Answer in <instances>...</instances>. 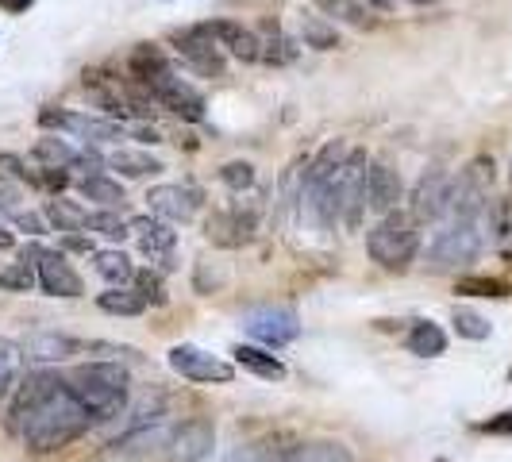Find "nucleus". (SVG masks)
Here are the masks:
<instances>
[{"mask_svg":"<svg viewBox=\"0 0 512 462\" xmlns=\"http://www.w3.org/2000/svg\"><path fill=\"white\" fill-rule=\"evenodd\" d=\"M8 247H12V231L0 224V251H8Z\"/></svg>","mask_w":512,"mask_h":462,"instance_id":"52","label":"nucleus"},{"mask_svg":"<svg viewBox=\"0 0 512 462\" xmlns=\"http://www.w3.org/2000/svg\"><path fill=\"white\" fill-rule=\"evenodd\" d=\"M85 220H89V212L77 208L74 201H62V197L47 201V224H51V228L74 235V231H85Z\"/></svg>","mask_w":512,"mask_h":462,"instance_id":"36","label":"nucleus"},{"mask_svg":"<svg viewBox=\"0 0 512 462\" xmlns=\"http://www.w3.org/2000/svg\"><path fill=\"white\" fill-rule=\"evenodd\" d=\"M220 181L228 185L231 193H243V189L255 185V166H251V162H228V166L220 170Z\"/></svg>","mask_w":512,"mask_h":462,"instance_id":"43","label":"nucleus"},{"mask_svg":"<svg viewBox=\"0 0 512 462\" xmlns=\"http://www.w3.org/2000/svg\"><path fill=\"white\" fill-rule=\"evenodd\" d=\"M409 4H432V0H409Z\"/></svg>","mask_w":512,"mask_h":462,"instance_id":"53","label":"nucleus"},{"mask_svg":"<svg viewBox=\"0 0 512 462\" xmlns=\"http://www.w3.org/2000/svg\"><path fill=\"white\" fill-rule=\"evenodd\" d=\"M297 51H293V43L285 39V31L278 24H266L262 27V62H270V66H285V62H293Z\"/></svg>","mask_w":512,"mask_h":462,"instance_id":"39","label":"nucleus"},{"mask_svg":"<svg viewBox=\"0 0 512 462\" xmlns=\"http://www.w3.org/2000/svg\"><path fill=\"white\" fill-rule=\"evenodd\" d=\"M366 170L370 158L366 151H347L339 178H335V224L343 228H359L362 212H366Z\"/></svg>","mask_w":512,"mask_h":462,"instance_id":"6","label":"nucleus"},{"mask_svg":"<svg viewBox=\"0 0 512 462\" xmlns=\"http://www.w3.org/2000/svg\"><path fill=\"white\" fill-rule=\"evenodd\" d=\"M366 4H370V8H374V12H389V8H393V4H397V0H366Z\"/></svg>","mask_w":512,"mask_h":462,"instance_id":"51","label":"nucleus"},{"mask_svg":"<svg viewBox=\"0 0 512 462\" xmlns=\"http://www.w3.org/2000/svg\"><path fill=\"white\" fill-rule=\"evenodd\" d=\"M489 189H493V162L489 158H474L466 170H459V178H455L447 220H482L489 201H493Z\"/></svg>","mask_w":512,"mask_h":462,"instance_id":"7","label":"nucleus"},{"mask_svg":"<svg viewBox=\"0 0 512 462\" xmlns=\"http://www.w3.org/2000/svg\"><path fill=\"white\" fill-rule=\"evenodd\" d=\"M478 432H486V436H512V409L482 420V424H478Z\"/></svg>","mask_w":512,"mask_h":462,"instance_id":"48","label":"nucleus"},{"mask_svg":"<svg viewBox=\"0 0 512 462\" xmlns=\"http://www.w3.org/2000/svg\"><path fill=\"white\" fill-rule=\"evenodd\" d=\"M243 332L258 339L262 347L278 351V347H289L297 335H301V316L293 308H255L243 316Z\"/></svg>","mask_w":512,"mask_h":462,"instance_id":"13","label":"nucleus"},{"mask_svg":"<svg viewBox=\"0 0 512 462\" xmlns=\"http://www.w3.org/2000/svg\"><path fill=\"white\" fill-rule=\"evenodd\" d=\"M135 289L143 293V301L147 305H166V289H162V278L158 274H151V270H135Z\"/></svg>","mask_w":512,"mask_h":462,"instance_id":"46","label":"nucleus"},{"mask_svg":"<svg viewBox=\"0 0 512 462\" xmlns=\"http://www.w3.org/2000/svg\"><path fill=\"white\" fill-rule=\"evenodd\" d=\"M166 70H174V66H170V58L162 54L158 43H139V47L128 54V77L135 85H143V89L151 85L154 77L166 74Z\"/></svg>","mask_w":512,"mask_h":462,"instance_id":"24","label":"nucleus"},{"mask_svg":"<svg viewBox=\"0 0 512 462\" xmlns=\"http://www.w3.org/2000/svg\"><path fill=\"white\" fill-rule=\"evenodd\" d=\"M12 224L20 231H27V235H43V231H47V224H43L35 212H24V208H12Z\"/></svg>","mask_w":512,"mask_h":462,"instance_id":"49","label":"nucleus"},{"mask_svg":"<svg viewBox=\"0 0 512 462\" xmlns=\"http://www.w3.org/2000/svg\"><path fill=\"white\" fill-rule=\"evenodd\" d=\"M293 447L297 443H289L285 436H266V439H255V443L235 447L228 455V462H285Z\"/></svg>","mask_w":512,"mask_h":462,"instance_id":"27","label":"nucleus"},{"mask_svg":"<svg viewBox=\"0 0 512 462\" xmlns=\"http://www.w3.org/2000/svg\"><path fill=\"white\" fill-rule=\"evenodd\" d=\"M93 428V416L85 412V405L70 393V385L62 378V385L47 397V405L31 416V424L24 428V447L35 451V455H51V451H62L70 447L74 439H81Z\"/></svg>","mask_w":512,"mask_h":462,"instance_id":"1","label":"nucleus"},{"mask_svg":"<svg viewBox=\"0 0 512 462\" xmlns=\"http://www.w3.org/2000/svg\"><path fill=\"white\" fill-rule=\"evenodd\" d=\"M509 181H512V170H509Z\"/></svg>","mask_w":512,"mask_h":462,"instance_id":"55","label":"nucleus"},{"mask_svg":"<svg viewBox=\"0 0 512 462\" xmlns=\"http://www.w3.org/2000/svg\"><path fill=\"white\" fill-rule=\"evenodd\" d=\"M493 231V243H497V251L512 262V201L509 197H501V201H489L486 216H482Z\"/></svg>","mask_w":512,"mask_h":462,"instance_id":"32","label":"nucleus"},{"mask_svg":"<svg viewBox=\"0 0 512 462\" xmlns=\"http://www.w3.org/2000/svg\"><path fill=\"white\" fill-rule=\"evenodd\" d=\"M205 231L216 247H247L258 231V212L255 208H243V205L224 208V212H212Z\"/></svg>","mask_w":512,"mask_h":462,"instance_id":"18","label":"nucleus"},{"mask_svg":"<svg viewBox=\"0 0 512 462\" xmlns=\"http://www.w3.org/2000/svg\"><path fill=\"white\" fill-rule=\"evenodd\" d=\"M212 447H216V428L208 420H189L170 436L166 455H170V462H205L212 455Z\"/></svg>","mask_w":512,"mask_h":462,"instance_id":"20","label":"nucleus"},{"mask_svg":"<svg viewBox=\"0 0 512 462\" xmlns=\"http://www.w3.org/2000/svg\"><path fill=\"white\" fill-rule=\"evenodd\" d=\"M24 370V347L12 339H0V401L12 393V385Z\"/></svg>","mask_w":512,"mask_h":462,"instance_id":"37","label":"nucleus"},{"mask_svg":"<svg viewBox=\"0 0 512 462\" xmlns=\"http://www.w3.org/2000/svg\"><path fill=\"white\" fill-rule=\"evenodd\" d=\"M81 89L89 93V101L101 108L112 120H128L135 116V101H131V85L120 77L104 74V70H85L81 74Z\"/></svg>","mask_w":512,"mask_h":462,"instance_id":"15","label":"nucleus"},{"mask_svg":"<svg viewBox=\"0 0 512 462\" xmlns=\"http://www.w3.org/2000/svg\"><path fill=\"white\" fill-rule=\"evenodd\" d=\"M35 255V274H39V289L51 293V297H81L85 293V282L70 266V258L62 251H47V247H31Z\"/></svg>","mask_w":512,"mask_h":462,"instance_id":"16","label":"nucleus"},{"mask_svg":"<svg viewBox=\"0 0 512 462\" xmlns=\"http://www.w3.org/2000/svg\"><path fill=\"white\" fill-rule=\"evenodd\" d=\"M0 181L4 185H35V174H27L20 154H0Z\"/></svg>","mask_w":512,"mask_h":462,"instance_id":"44","label":"nucleus"},{"mask_svg":"<svg viewBox=\"0 0 512 462\" xmlns=\"http://www.w3.org/2000/svg\"><path fill=\"white\" fill-rule=\"evenodd\" d=\"M401 201H405V181H401V174L389 162H370V170H366V208L385 216V212H393Z\"/></svg>","mask_w":512,"mask_h":462,"instance_id":"19","label":"nucleus"},{"mask_svg":"<svg viewBox=\"0 0 512 462\" xmlns=\"http://www.w3.org/2000/svg\"><path fill=\"white\" fill-rule=\"evenodd\" d=\"M35 185H43V189H51L54 197H58V193H62V189L70 185V174H66L62 166H43V170L35 174Z\"/></svg>","mask_w":512,"mask_h":462,"instance_id":"47","label":"nucleus"},{"mask_svg":"<svg viewBox=\"0 0 512 462\" xmlns=\"http://www.w3.org/2000/svg\"><path fill=\"white\" fill-rule=\"evenodd\" d=\"M366 251L382 270H409L420 255V224L412 220V212H385L374 228L366 231Z\"/></svg>","mask_w":512,"mask_h":462,"instance_id":"4","label":"nucleus"},{"mask_svg":"<svg viewBox=\"0 0 512 462\" xmlns=\"http://www.w3.org/2000/svg\"><path fill=\"white\" fill-rule=\"evenodd\" d=\"M85 228L104 235V239H124V235H131V220H124V216L112 212V208H104V212H89Z\"/></svg>","mask_w":512,"mask_h":462,"instance_id":"41","label":"nucleus"},{"mask_svg":"<svg viewBox=\"0 0 512 462\" xmlns=\"http://www.w3.org/2000/svg\"><path fill=\"white\" fill-rule=\"evenodd\" d=\"M235 366H243L247 374H255L262 382H285V362L278 355H270V351H262V347H247V343H239L235 351Z\"/></svg>","mask_w":512,"mask_h":462,"instance_id":"25","label":"nucleus"},{"mask_svg":"<svg viewBox=\"0 0 512 462\" xmlns=\"http://www.w3.org/2000/svg\"><path fill=\"white\" fill-rule=\"evenodd\" d=\"M39 124L51 131H70V135H81L85 143H120L128 139V128L112 116H81V112H54V108H43L39 112Z\"/></svg>","mask_w":512,"mask_h":462,"instance_id":"10","label":"nucleus"},{"mask_svg":"<svg viewBox=\"0 0 512 462\" xmlns=\"http://www.w3.org/2000/svg\"><path fill=\"white\" fill-rule=\"evenodd\" d=\"M93 270L108 285H128L135 278V266H131V258L124 251H93Z\"/></svg>","mask_w":512,"mask_h":462,"instance_id":"35","label":"nucleus"},{"mask_svg":"<svg viewBox=\"0 0 512 462\" xmlns=\"http://www.w3.org/2000/svg\"><path fill=\"white\" fill-rule=\"evenodd\" d=\"M451 324H455V332L462 335V339H474V343H482V339H489V320L486 316H478V312H470V308H455V316H451Z\"/></svg>","mask_w":512,"mask_h":462,"instance_id":"42","label":"nucleus"},{"mask_svg":"<svg viewBox=\"0 0 512 462\" xmlns=\"http://www.w3.org/2000/svg\"><path fill=\"white\" fill-rule=\"evenodd\" d=\"M97 308L108 312V316H143L147 312V301L139 289H128V285H112L108 293L97 297Z\"/></svg>","mask_w":512,"mask_h":462,"instance_id":"30","label":"nucleus"},{"mask_svg":"<svg viewBox=\"0 0 512 462\" xmlns=\"http://www.w3.org/2000/svg\"><path fill=\"white\" fill-rule=\"evenodd\" d=\"M208 27H212L220 51L235 54L239 62H258L262 58V39H258L251 27L239 24V20H212Z\"/></svg>","mask_w":512,"mask_h":462,"instance_id":"22","label":"nucleus"},{"mask_svg":"<svg viewBox=\"0 0 512 462\" xmlns=\"http://www.w3.org/2000/svg\"><path fill=\"white\" fill-rule=\"evenodd\" d=\"M31 4H35V0H0V8H4L8 16H24Z\"/></svg>","mask_w":512,"mask_h":462,"instance_id":"50","label":"nucleus"},{"mask_svg":"<svg viewBox=\"0 0 512 462\" xmlns=\"http://www.w3.org/2000/svg\"><path fill=\"white\" fill-rule=\"evenodd\" d=\"M451 189H455V178H451L447 170H428L424 178L416 181V189H412V197H409L412 220H416L420 228L447 220V212H451Z\"/></svg>","mask_w":512,"mask_h":462,"instance_id":"11","label":"nucleus"},{"mask_svg":"<svg viewBox=\"0 0 512 462\" xmlns=\"http://www.w3.org/2000/svg\"><path fill=\"white\" fill-rule=\"evenodd\" d=\"M131 235H135L139 251L151 258V262H158L162 270L174 266L178 231L170 228V220H162V216H135V220H131Z\"/></svg>","mask_w":512,"mask_h":462,"instance_id":"17","label":"nucleus"},{"mask_svg":"<svg viewBox=\"0 0 512 462\" xmlns=\"http://www.w3.org/2000/svg\"><path fill=\"white\" fill-rule=\"evenodd\" d=\"M459 293H470V297H509V285L501 278H462Z\"/></svg>","mask_w":512,"mask_h":462,"instance_id":"45","label":"nucleus"},{"mask_svg":"<svg viewBox=\"0 0 512 462\" xmlns=\"http://www.w3.org/2000/svg\"><path fill=\"white\" fill-rule=\"evenodd\" d=\"M170 370L181 374L185 382H197V385H231L235 378V366L224 359H216V355H208L201 347H193V343H178V347H170Z\"/></svg>","mask_w":512,"mask_h":462,"instance_id":"9","label":"nucleus"},{"mask_svg":"<svg viewBox=\"0 0 512 462\" xmlns=\"http://www.w3.org/2000/svg\"><path fill=\"white\" fill-rule=\"evenodd\" d=\"M66 385L93 416V424H108L128 409V370L120 362H85L66 374Z\"/></svg>","mask_w":512,"mask_h":462,"instance_id":"2","label":"nucleus"},{"mask_svg":"<svg viewBox=\"0 0 512 462\" xmlns=\"http://www.w3.org/2000/svg\"><path fill=\"white\" fill-rule=\"evenodd\" d=\"M347 158V147L335 139L316 158H308L305 189H301V216L316 228H335V178Z\"/></svg>","mask_w":512,"mask_h":462,"instance_id":"3","label":"nucleus"},{"mask_svg":"<svg viewBox=\"0 0 512 462\" xmlns=\"http://www.w3.org/2000/svg\"><path fill=\"white\" fill-rule=\"evenodd\" d=\"M77 189H81V197H85V201H97V205H104V208L124 205V185H120V181H112L108 174H85Z\"/></svg>","mask_w":512,"mask_h":462,"instance_id":"33","label":"nucleus"},{"mask_svg":"<svg viewBox=\"0 0 512 462\" xmlns=\"http://www.w3.org/2000/svg\"><path fill=\"white\" fill-rule=\"evenodd\" d=\"M58 385H62V378H58L54 370H35V374H27L24 382L16 385V397H12V405H8V432H12V436H24L31 416L47 405V397H51Z\"/></svg>","mask_w":512,"mask_h":462,"instance_id":"12","label":"nucleus"},{"mask_svg":"<svg viewBox=\"0 0 512 462\" xmlns=\"http://www.w3.org/2000/svg\"><path fill=\"white\" fill-rule=\"evenodd\" d=\"M285 462H355V455L339 439H312V443H297Z\"/></svg>","mask_w":512,"mask_h":462,"instance_id":"29","label":"nucleus"},{"mask_svg":"<svg viewBox=\"0 0 512 462\" xmlns=\"http://www.w3.org/2000/svg\"><path fill=\"white\" fill-rule=\"evenodd\" d=\"M170 428L166 424H139V428H128V436L116 439L112 447V455L116 459H139V455H151V451H158V447H166L170 443Z\"/></svg>","mask_w":512,"mask_h":462,"instance_id":"23","label":"nucleus"},{"mask_svg":"<svg viewBox=\"0 0 512 462\" xmlns=\"http://www.w3.org/2000/svg\"><path fill=\"white\" fill-rule=\"evenodd\" d=\"M301 43L312 47V51H335V47H339V31H335V24L328 16L305 12V16H301Z\"/></svg>","mask_w":512,"mask_h":462,"instance_id":"34","label":"nucleus"},{"mask_svg":"<svg viewBox=\"0 0 512 462\" xmlns=\"http://www.w3.org/2000/svg\"><path fill=\"white\" fill-rule=\"evenodd\" d=\"M509 382H512V370H509Z\"/></svg>","mask_w":512,"mask_h":462,"instance_id":"54","label":"nucleus"},{"mask_svg":"<svg viewBox=\"0 0 512 462\" xmlns=\"http://www.w3.org/2000/svg\"><path fill=\"white\" fill-rule=\"evenodd\" d=\"M151 212L170 220V224H189L197 212H201V193L189 189V185H158L151 189Z\"/></svg>","mask_w":512,"mask_h":462,"instance_id":"21","label":"nucleus"},{"mask_svg":"<svg viewBox=\"0 0 512 462\" xmlns=\"http://www.w3.org/2000/svg\"><path fill=\"white\" fill-rule=\"evenodd\" d=\"M324 16H332L335 24L359 27V31H370L378 27V12L366 4V0H312Z\"/></svg>","mask_w":512,"mask_h":462,"instance_id":"26","label":"nucleus"},{"mask_svg":"<svg viewBox=\"0 0 512 462\" xmlns=\"http://www.w3.org/2000/svg\"><path fill=\"white\" fill-rule=\"evenodd\" d=\"M170 43H174V51L181 54V62H185L193 74L212 77V81L228 74L224 54H220V43H216V35H212V27L208 24H193V27H181V31H170Z\"/></svg>","mask_w":512,"mask_h":462,"instance_id":"8","label":"nucleus"},{"mask_svg":"<svg viewBox=\"0 0 512 462\" xmlns=\"http://www.w3.org/2000/svg\"><path fill=\"white\" fill-rule=\"evenodd\" d=\"M77 351L74 339H66V335H35L31 343H27V355L39 362H51V359H70Z\"/></svg>","mask_w":512,"mask_h":462,"instance_id":"40","label":"nucleus"},{"mask_svg":"<svg viewBox=\"0 0 512 462\" xmlns=\"http://www.w3.org/2000/svg\"><path fill=\"white\" fill-rule=\"evenodd\" d=\"M31 154H35L43 166H62V170H74V162H77V151L66 139H58V135H43Z\"/></svg>","mask_w":512,"mask_h":462,"instance_id":"38","label":"nucleus"},{"mask_svg":"<svg viewBox=\"0 0 512 462\" xmlns=\"http://www.w3.org/2000/svg\"><path fill=\"white\" fill-rule=\"evenodd\" d=\"M108 166L112 170H120L124 178H154V174H162L166 166L147 151H128V147H120V151L108 158Z\"/></svg>","mask_w":512,"mask_h":462,"instance_id":"31","label":"nucleus"},{"mask_svg":"<svg viewBox=\"0 0 512 462\" xmlns=\"http://www.w3.org/2000/svg\"><path fill=\"white\" fill-rule=\"evenodd\" d=\"M486 247V235H482V220H447V228L439 231L428 247V270L432 274H451L462 270L470 262H478Z\"/></svg>","mask_w":512,"mask_h":462,"instance_id":"5","label":"nucleus"},{"mask_svg":"<svg viewBox=\"0 0 512 462\" xmlns=\"http://www.w3.org/2000/svg\"><path fill=\"white\" fill-rule=\"evenodd\" d=\"M147 93H151V101L158 104V108L174 112V116L189 120V124H201V120H205V97H201L189 81H181L174 70H166L162 77H154L151 85H147Z\"/></svg>","mask_w":512,"mask_h":462,"instance_id":"14","label":"nucleus"},{"mask_svg":"<svg viewBox=\"0 0 512 462\" xmlns=\"http://www.w3.org/2000/svg\"><path fill=\"white\" fill-rule=\"evenodd\" d=\"M405 347H409L416 359H439L447 351V335L432 320H416L409 328V335H405Z\"/></svg>","mask_w":512,"mask_h":462,"instance_id":"28","label":"nucleus"}]
</instances>
